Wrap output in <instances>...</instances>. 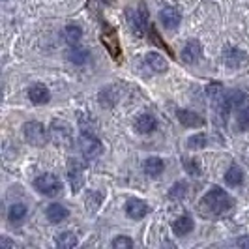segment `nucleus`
I'll list each match as a JSON object with an SVG mask.
<instances>
[{"label": "nucleus", "instance_id": "obj_20", "mask_svg": "<svg viewBox=\"0 0 249 249\" xmlns=\"http://www.w3.org/2000/svg\"><path fill=\"white\" fill-rule=\"evenodd\" d=\"M193 227H195L193 219H191L189 215H182V217L175 219V223H173V232H175L176 236H186V234H189V232L193 231Z\"/></svg>", "mask_w": 249, "mask_h": 249}, {"label": "nucleus", "instance_id": "obj_5", "mask_svg": "<svg viewBox=\"0 0 249 249\" xmlns=\"http://www.w3.org/2000/svg\"><path fill=\"white\" fill-rule=\"evenodd\" d=\"M79 148L81 154L87 158V160H96L103 154V144L96 135L92 133H81L79 137Z\"/></svg>", "mask_w": 249, "mask_h": 249}, {"label": "nucleus", "instance_id": "obj_6", "mask_svg": "<svg viewBox=\"0 0 249 249\" xmlns=\"http://www.w3.org/2000/svg\"><path fill=\"white\" fill-rule=\"evenodd\" d=\"M68 180H70V186H71L73 193L83 189V186H85V163L81 160L70 158V161H68Z\"/></svg>", "mask_w": 249, "mask_h": 249}, {"label": "nucleus", "instance_id": "obj_2", "mask_svg": "<svg viewBox=\"0 0 249 249\" xmlns=\"http://www.w3.org/2000/svg\"><path fill=\"white\" fill-rule=\"evenodd\" d=\"M49 133L56 146H62V148H71L73 146V125L70 122L54 118L49 125Z\"/></svg>", "mask_w": 249, "mask_h": 249}, {"label": "nucleus", "instance_id": "obj_9", "mask_svg": "<svg viewBox=\"0 0 249 249\" xmlns=\"http://www.w3.org/2000/svg\"><path fill=\"white\" fill-rule=\"evenodd\" d=\"M101 41L103 45L109 49L111 56L116 60V62H122V49H120V43L116 41V32L111 26H105V32L101 34Z\"/></svg>", "mask_w": 249, "mask_h": 249}, {"label": "nucleus", "instance_id": "obj_29", "mask_svg": "<svg viewBox=\"0 0 249 249\" xmlns=\"http://www.w3.org/2000/svg\"><path fill=\"white\" fill-rule=\"evenodd\" d=\"M236 127H238V131H248L249 129V107H242V109H238Z\"/></svg>", "mask_w": 249, "mask_h": 249}, {"label": "nucleus", "instance_id": "obj_28", "mask_svg": "<svg viewBox=\"0 0 249 249\" xmlns=\"http://www.w3.org/2000/svg\"><path fill=\"white\" fill-rule=\"evenodd\" d=\"M206 144H208V137H206V133H195V135H191V137L187 139V148L189 150L204 148Z\"/></svg>", "mask_w": 249, "mask_h": 249}, {"label": "nucleus", "instance_id": "obj_26", "mask_svg": "<svg viewBox=\"0 0 249 249\" xmlns=\"http://www.w3.org/2000/svg\"><path fill=\"white\" fill-rule=\"evenodd\" d=\"M229 100H231V105L234 109H242L248 103V94L242 90H232V92H229Z\"/></svg>", "mask_w": 249, "mask_h": 249}, {"label": "nucleus", "instance_id": "obj_17", "mask_svg": "<svg viewBox=\"0 0 249 249\" xmlns=\"http://www.w3.org/2000/svg\"><path fill=\"white\" fill-rule=\"evenodd\" d=\"M68 217H70V210L60 202H53V204L47 206V219L51 223H60Z\"/></svg>", "mask_w": 249, "mask_h": 249}, {"label": "nucleus", "instance_id": "obj_7", "mask_svg": "<svg viewBox=\"0 0 249 249\" xmlns=\"http://www.w3.org/2000/svg\"><path fill=\"white\" fill-rule=\"evenodd\" d=\"M34 187L45 197H56L62 189V184L54 175H41L34 180Z\"/></svg>", "mask_w": 249, "mask_h": 249}, {"label": "nucleus", "instance_id": "obj_31", "mask_svg": "<svg viewBox=\"0 0 249 249\" xmlns=\"http://www.w3.org/2000/svg\"><path fill=\"white\" fill-rule=\"evenodd\" d=\"M186 193H187L186 182H176L175 186L169 189V197H171V199H175V200L184 199V197H186Z\"/></svg>", "mask_w": 249, "mask_h": 249}, {"label": "nucleus", "instance_id": "obj_16", "mask_svg": "<svg viewBox=\"0 0 249 249\" xmlns=\"http://www.w3.org/2000/svg\"><path fill=\"white\" fill-rule=\"evenodd\" d=\"M206 94H208V100L213 105V109H217L225 101V98H227V92L223 90V85L217 83V81H213V83H210L206 87Z\"/></svg>", "mask_w": 249, "mask_h": 249}, {"label": "nucleus", "instance_id": "obj_3", "mask_svg": "<svg viewBox=\"0 0 249 249\" xmlns=\"http://www.w3.org/2000/svg\"><path fill=\"white\" fill-rule=\"evenodd\" d=\"M23 133H25L26 142L32 144V146H36V148L45 146L47 141H49V135H47L45 125L41 124V122H36V120L26 122V124L23 125Z\"/></svg>", "mask_w": 249, "mask_h": 249}, {"label": "nucleus", "instance_id": "obj_4", "mask_svg": "<svg viewBox=\"0 0 249 249\" xmlns=\"http://www.w3.org/2000/svg\"><path fill=\"white\" fill-rule=\"evenodd\" d=\"M125 19L127 25L131 28V32H135L137 36L144 34V28H148V13H146V6L141 4L139 10L133 8H125Z\"/></svg>", "mask_w": 249, "mask_h": 249}, {"label": "nucleus", "instance_id": "obj_23", "mask_svg": "<svg viewBox=\"0 0 249 249\" xmlns=\"http://www.w3.org/2000/svg\"><path fill=\"white\" fill-rule=\"evenodd\" d=\"M64 39L70 43V45H77L79 39L83 37V30L79 25H66L64 26Z\"/></svg>", "mask_w": 249, "mask_h": 249}, {"label": "nucleus", "instance_id": "obj_8", "mask_svg": "<svg viewBox=\"0 0 249 249\" xmlns=\"http://www.w3.org/2000/svg\"><path fill=\"white\" fill-rule=\"evenodd\" d=\"M223 64L227 68H232V70H238V68H244L248 64V54L246 51L238 49L234 45H225L223 47Z\"/></svg>", "mask_w": 249, "mask_h": 249}, {"label": "nucleus", "instance_id": "obj_25", "mask_svg": "<svg viewBox=\"0 0 249 249\" xmlns=\"http://www.w3.org/2000/svg\"><path fill=\"white\" fill-rule=\"evenodd\" d=\"M68 58H70V62L77 64V66L87 64L88 62V51L81 49V47H77V45H71V49L68 51Z\"/></svg>", "mask_w": 249, "mask_h": 249}, {"label": "nucleus", "instance_id": "obj_14", "mask_svg": "<svg viewBox=\"0 0 249 249\" xmlns=\"http://www.w3.org/2000/svg\"><path fill=\"white\" fill-rule=\"evenodd\" d=\"M28 100L32 101L34 105H45V103H49L51 100V92L49 88L45 87V85H32L30 90H28Z\"/></svg>", "mask_w": 249, "mask_h": 249}, {"label": "nucleus", "instance_id": "obj_15", "mask_svg": "<svg viewBox=\"0 0 249 249\" xmlns=\"http://www.w3.org/2000/svg\"><path fill=\"white\" fill-rule=\"evenodd\" d=\"M176 118L180 120V124L186 127H200L204 125V120L200 118L197 112L189 111V109H178L176 111Z\"/></svg>", "mask_w": 249, "mask_h": 249}, {"label": "nucleus", "instance_id": "obj_24", "mask_svg": "<svg viewBox=\"0 0 249 249\" xmlns=\"http://www.w3.org/2000/svg\"><path fill=\"white\" fill-rule=\"evenodd\" d=\"M225 182L229 186H240L244 182V171L238 167V165H232L227 173H225Z\"/></svg>", "mask_w": 249, "mask_h": 249}, {"label": "nucleus", "instance_id": "obj_30", "mask_svg": "<svg viewBox=\"0 0 249 249\" xmlns=\"http://www.w3.org/2000/svg\"><path fill=\"white\" fill-rule=\"evenodd\" d=\"M182 165H184V169H186L187 175L191 176H200V165L197 160H193V158H182Z\"/></svg>", "mask_w": 249, "mask_h": 249}, {"label": "nucleus", "instance_id": "obj_32", "mask_svg": "<svg viewBox=\"0 0 249 249\" xmlns=\"http://www.w3.org/2000/svg\"><path fill=\"white\" fill-rule=\"evenodd\" d=\"M111 246L114 249H131L133 248V240H131V238H127V236H118V238H114V240H112Z\"/></svg>", "mask_w": 249, "mask_h": 249}, {"label": "nucleus", "instance_id": "obj_13", "mask_svg": "<svg viewBox=\"0 0 249 249\" xmlns=\"http://www.w3.org/2000/svg\"><path fill=\"white\" fill-rule=\"evenodd\" d=\"M150 212L148 204L141 199H129L125 202V213L131 219H142Z\"/></svg>", "mask_w": 249, "mask_h": 249}, {"label": "nucleus", "instance_id": "obj_1", "mask_svg": "<svg viewBox=\"0 0 249 249\" xmlns=\"http://www.w3.org/2000/svg\"><path fill=\"white\" fill-rule=\"evenodd\" d=\"M234 204V199L221 187H212L202 199H200V212L204 215H223Z\"/></svg>", "mask_w": 249, "mask_h": 249}, {"label": "nucleus", "instance_id": "obj_27", "mask_svg": "<svg viewBox=\"0 0 249 249\" xmlns=\"http://www.w3.org/2000/svg\"><path fill=\"white\" fill-rule=\"evenodd\" d=\"M26 215V206L23 202H15L10 206V210H8V217H10V221H21V219H25Z\"/></svg>", "mask_w": 249, "mask_h": 249}, {"label": "nucleus", "instance_id": "obj_21", "mask_svg": "<svg viewBox=\"0 0 249 249\" xmlns=\"http://www.w3.org/2000/svg\"><path fill=\"white\" fill-rule=\"evenodd\" d=\"M79 127H81V133H92V135H96L98 122L88 112H79Z\"/></svg>", "mask_w": 249, "mask_h": 249}, {"label": "nucleus", "instance_id": "obj_33", "mask_svg": "<svg viewBox=\"0 0 249 249\" xmlns=\"http://www.w3.org/2000/svg\"><path fill=\"white\" fill-rule=\"evenodd\" d=\"M17 246H15V242H10L8 238H2L0 240V249H15Z\"/></svg>", "mask_w": 249, "mask_h": 249}, {"label": "nucleus", "instance_id": "obj_19", "mask_svg": "<svg viewBox=\"0 0 249 249\" xmlns=\"http://www.w3.org/2000/svg\"><path fill=\"white\" fill-rule=\"evenodd\" d=\"M144 173L152 178H158V176L163 173V169H165V163H163L161 158H158V156H150L148 160L144 161Z\"/></svg>", "mask_w": 249, "mask_h": 249}, {"label": "nucleus", "instance_id": "obj_34", "mask_svg": "<svg viewBox=\"0 0 249 249\" xmlns=\"http://www.w3.org/2000/svg\"><path fill=\"white\" fill-rule=\"evenodd\" d=\"M236 246L238 248H248L249 249V236H242L236 240Z\"/></svg>", "mask_w": 249, "mask_h": 249}, {"label": "nucleus", "instance_id": "obj_10", "mask_svg": "<svg viewBox=\"0 0 249 249\" xmlns=\"http://www.w3.org/2000/svg\"><path fill=\"white\" fill-rule=\"evenodd\" d=\"M144 70H148L150 73H165L167 71V62L160 53H148L142 58Z\"/></svg>", "mask_w": 249, "mask_h": 249}, {"label": "nucleus", "instance_id": "obj_11", "mask_svg": "<svg viewBox=\"0 0 249 249\" xmlns=\"http://www.w3.org/2000/svg\"><path fill=\"white\" fill-rule=\"evenodd\" d=\"M202 54V45L199 39H189L182 49V60L186 64H197Z\"/></svg>", "mask_w": 249, "mask_h": 249}, {"label": "nucleus", "instance_id": "obj_12", "mask_svg": "<svg viewBox=\"0 0 249 249\" xmlns=\"http://www.w3.org/2000/svg\"><path fill=\"white\" fill-rule=\"evenodd\" d=\"M156 127H158V120L150 112H141L135 118V129L142 135H148L152 131H156Z\"/></svg>", "mask_w": 249, "mask_h": 249}, {"label": "nucleus", "instance_id": "obj_22", "mask_svg": "<svg viewBox=\"0 0 249 249\" xmlns=\"http://www.w3.org/2000/svg\"><path fill=\"white\" fill-rule=\"evenodd\" d=\"M54 244H56L60 249H71L79 244V240H77V234H75V232H71V231H64V232H60V234L56 236Z\"/></svg>", "mask_w": 249, "mask_h": 249}, {"label": "nucleus", "instance_id": "obj_18", "mask_svg": "<svg viewBox=\"0 0 249 249\" xmlns=\"http://www.w3.org/2000/svg\"><path fill=\"white\" fill-rule=\"evenodd\" d=\"M160 19L167 28H176L182 21V15L176 8H163L160 12Z\"/></svg>", "mask_w": 249, "mask_h": 249}]
</instances>
